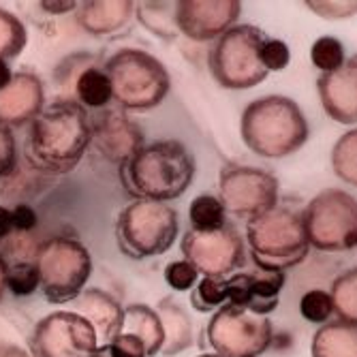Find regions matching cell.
Instances as JSON below:
<instances>
[{
  "instance_id": "obj_43",
  "label": "cell",
  "mask_w": 357,
  "mask_h": 357,
  "mask_svg": "<svg viewBox=\"0 0 357 357\" xmlns=\"http://www.w3.org/2000/svg\"><path fill=\"white\" fill-rule=\"evenodd\" d=\"M90 357H124V355L120 353V349L114 342H105V344L96 347Z\"/></svg>"
},
{
  "instance_id": "obj_33",
  "label": "cell",
  "mask_w": 357,
  "mask_h": 357,
  "mask_svg": "<svg viewBox=\"0 0 357 357\" xmlns=\"http://www.w3.org/2000/svg\"><path fill=\"white\" fill-rule=\"evenodd\" d=\"M300 312L308 323H317V326H326L330 323L334 314V302L330 291L323 289H310L300 300Z\"/></svg>"
},
{
  "instance_id": "obj_7",
  "label": "cell",
  "mask_w": 357,
  "mask_h": 357,
  "mask_svg": "<svg viewBox=\"0 0 357 357\" xmlns=\"http://www.w3.org/2000/svg\"><path fill=\"white\" fill-rule=\"evenodd\" d=\"M118 248L135 261L165 255L180 231L178 212L172 204L133 199L116 218Z\"/></svg>"
},
{
  "instance_id": "obj_24",
  "label": "cell",
  "mask_w": 357,
  "mask_h": 357,
  "mask_svg": "<svg viewBox=\"0 0 357 357\" xmlns=\"http://www.w3.org/2000/svg\"><path fill=\"white\" fill-rule=\"evenodd\" d=\"M284 272L280 270H259L248 274V291H246V304L244 308L268 317L278 308L280 291L284 287Z\"/></svg>"
},
{
  "instance_id": "obj_29",
  "label": "cell",
  "mask_w": 357,
  "mask_h": 357,
  "mask_svg": "<svg viewBox=\"0 0 357 357\" xmlns=\"http://www.w3.org/2000/svg\"><path fill=\"white\" fill-rule=\"evenodd\" d=\"M28 43V30L24 22L0 7V60H13L17 58Z\"/></svg>"
},
{
  "instance_id": "obj_1",
  "label": "cell",
  "mask_w": 357,
  "mask_h": 357,
  "mask_svg": "<svg viewBox=\"0 0 357 357\" xmlns=\"http://www.w3.org/2000/svg\"><path fill=\"white\" fill-rule=\"evenodd\" d=\"M90 112L71 99H56L28 124L24 156L50 176L71 174L90 150Z\"/></svg>"
},
{
  "instance_id": "obj_36",
  "label": "cell",
  "mask_w": 357,
  "mask_h": 357,
  "mask_svg": "<svg viewBox=\"0 0 357 357\" xmlns=\"http://www.w3.org/2000/svg\"><path fill=\"white\" fill-rule=\"evenodd\" d=\"M165 282L174 291H188L199 282V272L195 270L186 259H178V261L167 264L165 268Z\"/></svg>"
},
{
  "instance_id": "obj_23",
  "label": "cell",
  "mask_w": 357,
  "mask_h": 357,
  "mask_svg": "<svg viewBox=\"0 0 357 357\" xmlns=\"http://www.w3.org/2000/svg\"><path fill=\"white\" fill-rule=\"evenodd\" d=\"M312 357H357V326L330 321L312 336Z\"/></svg>"
},
{
  "instance_id": "obj_19",
  "label": "cell",
  "mask_w": 357,
  "mask_h": 357,
  "mask_svg": "<svg viewBox=\"0 0 357 357\" xmlns=\"http://www.w3.org/2000/svg\"><path fill=\"white\" fill-rule=\"evenodd\" d=\"M77 26L90 37H109L124 30L135 17L133 0H88L77 3Z\"/></svg>"
},
{
  "instance_id": "obj_6",
  "label": "cell",
  "mask_w": 357,
  "mask_h": 357,
  "mask_svg": "<svg viewBox=\"0 0 357 357\" xmlns=\"http://www.w3.org/2000/svg\"><path fill=\"white\" fill-rule=\"evenodd\" d=\"M32 261L39 272V291L50 304H73L92 276V255L84 242L69 236L43 240Z\"/></svg>"
},
{
  "instance_id": "obj_16",
  "label": "cell",
  "mask_w": 357,
  "mask_h": 357,
  "mask_svg": "<svg viewBox=\"0 0 357 357\" xmlns=\"http://www.w3.org/2000/svg\"><path fill=\"white\" fill-rule=\"evenodd\" d=\"M45 84L35 71L13 73L11 84L0 90V122L13 131L28 126L45 107Z\"/></svg>"
},
{
  "instance_id": "obj_42",
  "label": "cell",
  "mask_w": 357,
  "mask_h": 357,
  "mask_svg": "<svg viewBox=\"0 0 357 357\" xmlns=\"http://www.w3.org/2000/svg\"><path fill=\"white\" fill-rule=\"evenodd\" d=\"M0 357H32V355L13 342H3L0 344Z\"/></svg>"
},
{
  "instance_id": "obj_44",
  "label": "cell",
  "mask_w": 357,
  "mask_h": 357,
  "mask_svg": "<svg viewBox=\"0 0 357 357\" xmlns=\"http://www.w3.org/2000/svg\"><path fill=\"white\" fill-rule=\"evenodd\" d=\"M7 272H9V261L5 259V255L0 252V302H3L7 294Z\"/></svg>"
},
{
  "instance_id": "obj_14",
  "label": "cell",
  "mask_w": 357,
  "mask_h": 357,
  "mask_svg": "<svg viewBox=\"0 0 357 357\" xmlns=\"http://www.w3.org/2000/svg\"><path fill=\"white\" fill-rule=\"evenodd\" d=\"M90 148L118 169L146 146L142 126L120 107L90 112Z\"/></svg>"
},
{
  "instance_id": "obj_11",
  "label": "cell",
  "mask_w": 357,
  "mask_h": 357,
  "mask_svg": "<svg viewBox=\"0 0 357 357\" xmlns=\"http://www.w3.org/2000/svg\"><path fill=\"white\" fill-rule=\"evenodd\" d=\"M218 199L227 214L255 218L278 204V178L261 167L227 163L218 174Z\"/></svg>"
},
{
  "instance_id": "obj_41",
  "label": "cell",
  "mask_w": 357,
  "mask_h": 357,
  "mask_svg": "<svg viewBox=\"0 0 357 357\" xmlns=\"http://www.w3.org/2000/svg\"><path fill=\"white\" fill-rule=\"evenodd\" d=\"M13 214L11 208L0 206V240H9L13 236Z\"/></svg>"
},
{
  "instance_id": "obj_12",
  "label": "cell",
  "mask_w": 357,
  "mask_h": 357,
  "mask_svg": "<svg viewBox=\"0 0 357 357\" xmlns=\"http://www.w3.org/2000/svg\"><path fill=\"white\" fill-rule=\"evenodd\" d=\"M182 259L202 276L227 278L236 274L246 261V244L238 227L227 222L214 231L188 229L180 242Z\"/></svg>"
},
{
  "instance_id": "obj_40",
  "label": "cell",
  "mask_w": 357,
  "mask_h": 357,
  "mask_svg": "<svg viewBox=\"0 0 357 357\" xmlns=\"http://www.w3.org/2000/svg\"><path fill=\"white\" fill-rule=\"evenodd\" d=\"M39 7L50 13V15H69V13H75L77 9V3H73V0H64V3H39Z\"/></svg>"
},
{
  "instance_id": "obj_10",
  "label": "cell",
  "mask_w": 357,
  "mask_h": 357,
  "mask_svg": "<svg viewBox=\"0 0 357 357\" xmlns=\"http://www.w3.org/2000/svg\"><path fill=\"white\" fill-rule=\"evenodd\" d=\"M204 338L220 357H259L274 340V326L268 317L225 304L212 314Z\"/></svg>"
},
{
  "instance_id": "obj_34",
  "label": "cell",
  "mask_w": 357,
  "mask_h": 357,
  "mask_svg": "<svg viewBox=\"0 0 357 357\" xmlns=\"http://www.w3.org/2000/svg\"><path fill=\"white\" fill-rule=\"evenodd\" d=\"M20 165L17 139L13 128L5 122H0V180H7L15 176Z\"/></svg>"
},
{
  "instance_id": "obj_25",
  "label": "cell",
  "mask_w": 357,
  "mask_h": 357,
  "mask_svg": "<svg viewBox=\"0 0 357 357\" xmlns=\"http://www.w3.org/2000/svg\"><path fill=\"white\" fill-rule=\"evenodd\" d=\"M135 15L152 35L174 41L180 32L176 28V3H135Z\"/></svg>"
},
{
  "instance_id": "obj_30",
  "label": "cell",
  "mask_w": 357,
  "mask_h": 357,
  "mask_svg": "<svg viewBox=\"0 0 357 357\" xmlns=\"http://www.w3.org/2000/svg\"><path fill=\"white\" fill-rule=\"evenodd\" d=\"M227 304V278L204 276L192 287L190 306L197 312H216Z\"/></svg>"
},
{
  "instance_id": "obj_27",
  "label": "cell",
  "mask_w": 357,
  "mask_h": 357,
  "mask_svg": "<svg viewBox=\"0 0 357 357\" xmlns=\"http://www.w3.org/2000/svg\"><path fill=\"white\" fill-rule=\"evenodd\" d=\"M188 220L190 229L195 231H214L229 222L227 220V210L216 195H199V197H195L188 206Z\"/></svg>"
},
{
  "instance_id": "obj_8",
  "label": "cell",
  "mask_w": 357,
  "mask_h": 357,
  "mask_svg": "<svg viewBox=\"0 0 357 357\" xmlns=\"http://www.w3.org/2000/svg\"><path fill=\"white\" fill-rule=\"evenodd\" d=\"M270 37L252 24H238L218 37L208 52V67L220 88L248 90L268 77L261 47Z\"/></svg>"
},
{
  "instance_id": "obj_22",
  "label": "cell",
  "mask_w": 357,
  "mask_h": 357,
  "mask_svg": "<svg viewBox=\"0 0 357 357\" xmlns=\"http://www.w3.org/2000/svg\"><path fill=\"white\" fill-rule=\"evenodd\" d=\"M124 332L137 336L148 351V357H156L165 344V330L156 308L148 304H128L124 306Z\"/></svg>"
},
{
  "instance_id": "obj_31",
  "label": "cell",
  "mask_w": 357,
  "mask_h": 357,
  "mask_svg": "<svg viewBox=\"0 0 357 357\" xmlns=\"http://www.w3.org/2000/svg\"><path fill=\"white\" fill-rule=\"evenodd\" d=\"M7 291H11L15 298H28L35 294V291H39V272L32 259L9 264Z\"/></svg>"
},
{
  "instance_id": "obj_13",
  "label": "cell",
  "mask_w": 357,
  "mask_h": 357,
  "mask_svg": "<svg viewBox=\"0 0 357 357\" xmlns=\"http://www.w3.org/2000/svg\"><path fill=\"white\" fill-rule=\"evenodd\" d=\"M99 338L90 323L73 310H54L45 314L28 340L32 357H90Z\"/></svg>"
},
{
  "instance_id": "obj_9",
  "label": "cell",
  "mask_w": 357,
  "mask_h": 357,
  "mask_svg": "<svg viewBox=\"0 0 357 357\" xmlns=\"http://www.w3.org/2000/svg\"><path fill=\"white\" fill-rule=\"evenodd\" d=\"M304 227L317 250H353L357 246V199L342 188L321 190L304 208Z\"/></svg>"
},
{
  "instance_id": "obj_26",
  "label": "cell",
  "mask_w": 357,
  "mask_h": 357,
  "mask_svg": "<svg viewBox=\"0 0 357 357\" xmlns=\"http://www.w3.org/2000/svg\"><path fill=\"white\" fill-rule=\"evenodd\" d=\"M332 302H334V314L338 321L357 326V266L342 272L332 282Z\"/></svg>"
},
{
  "instance_id": "obj_38",
  "label": "cell",
  "mask_w": 357,
  "mask_h": 357,
  "mask_svg": "<svg viewBox=\"0 0 357 357\" xmlns=\"http://www.w3.org/2000/svg\"><path fill=\"white\" fill-rule=\"evenodd\" d=\"M11 214H13V231L22 236L30 234L39 222V214L30 204H15L11 208Z\"/></svg>"
},
{
  "instance_id": "obj_17",
  "label": "cell",
  "mask_w": 357,
  "mask_h": 357,
  "mask_svg": "<svg viewBox=\"0 0 357 357\" xmlns=\"http://www.w3.org/2000/svg\"><path fill=\"white\" fill-rule=\"evenodd\" d=\"M317 92L326 114L340 124H357V54L349 56L342 67L321 73Z\"/></svg>"
},
{
  "instance_id": "obj_35",
  "label": "cell",
  "mask_w": 357,
  "mask_h": 357,
  "mask_svg": "<svg viewBox=\"0 0 357 357\" xmlns=\"http://www.w3.org/2000/svg\"><path fill=\"white\" fill-rule=\"evenodd\" d=\"M304 7L326 20H349L357 15V0H310Z\"/></svg>"
},
{
  "instance_id": "obj_2",
  "label": "cell",
  "mask_w": 357,
  "mask_h": 357,
  "mask_svg": "<svg viewBox=\"0 0 357 357\" xmlns=\"http://www.w3.org/2000/svg\"><path fill=\"white\" fill-rule=\"evenodd\" d=\"M195 172V156L182 142L158 139L126 160L120 167V180L133 199L169 204L188 190Z\"/></svg>"
},
{
  "instance_id": "obj_37",
  "label": "cell",
  "mask_w": 357,
  "mask_h": 357,
  "mask_svg": "<svg viewBox=\"0 0 357 357\" xmlns=\"http://www.w3.org/2000/svg\"><path fill=\"white\" fill-rule=\"evenodd\" d=\"M261 62L264 67L270 71H282L289 67L291 62V50L284 41L280 39H268L261 47Z\"/></svg>"
},
{
  "instance_id": "obj_3",
  "label": "cell",
  "mask_w": 357,
  "mask_h": 357,
  "mask_svg": "<svg viewBox=\"0 0 357 357\" xmlns=\"http://www.w3.org/2000/svg\"><path fill=\"white\" fill-rule=\"evenodd\" d=\"M240 135L250 152L264 158L296 154L310 137L302 107L282 94H268L250 101L240 118Z\"/></svg>"
},
{
  "instance_id": "obj_28",
  "label": "cell",
  "mask_w": 357,
  "mask_h": 357,
  "mask_svg": "<svg viewBox=\"0 0 357 357\" xmlns=\"http://www.w3.org/2000/svg\"><path fill=\"white\" fill-rule=\"evenodd\" d=\"M332 169L338 180L357 188V128H351L334 144Z\"/></svg>"
},
{
  "instance_id": "obj_39",
  "label": "cell",
  "mask_w": 357,
  "mask_h": 357,
  "mask_svg": "<svg viewBox=\"0 0 357 357\" xmlns=\"http://www.w3.org/2000/svg\"><path fill=\"white\" fill-rule=\"evenodd\" d=\"M112 342L120 349V353H122L124 357H148L146 344H144L137 336H133V334L122 332V334L116 336Z\"/></svg>"
},
{
  "instance_id": "obj_45",
  "label": "cell",
  "mask_w": 357,
  "mask_h": 357,
  "mask_svg": "<svg viewBox=\"0 0 357 357\" xmlns=\"http://www.w3.org/2000/svg\"><path fill=\"white\" fill-rule=\"evenodd\" d=\"M13 79V69L7 60H0V90H5Z\"/></svg>"
},
{
  "instance_id": "obj_46",
  "label": "cell",
  "mask_w": 357,
  "mask_h": 357,
  "mask_svg": "<svg viewBox=\"0 0 357 357\" xmlns=\"http://www.w3.org/2000/svg\"><path fill=\"white\" fill-rule=\"evenodd\" d=\"M197 357H220V355H216V353H202V355H197Z\"/></svg>"
},
{
  "instance_id": "obj_20",
  "label": "cell",
  "mask_w": 357,
  "mask_h": 357,
  "mask_svg": "<svg viewBox=\"0 0 357 357\" xmlns=\"http://www.w3.org/2000/svg\"><path fill=\"white\" fill-rule=\"evenodd\" d=\"M64 99L79 103L88 112H101L109 107V103L114 101V92L103 64H99L94 58L86 62Z\"/></svg>"
},
{
  "instance_id": "obj_18",
  "label": "cell",
  "mask_w": 357,
  "mask_h": 357,
  "mask_svg": "<svg viewBox=\"0 0 357 357\" xmlns=\"http://www.w3.org/2000/svg\"><path fill=\"white\" fill-rule=\"evenodd\" d=\"M73 312L82 314L96 332L99 344L112 342L124 332V306L105 289L90 287L73 302Z\"/></svg>"
},
{
  "instance_id": "obj_4",
  "label": "cell",
  "mask_w": 357,
  "mask_h": 357,
  "mask_svg": "<svg viewBox=\"0 0 357 357\" xmlns=\"http://www.w3.org/2000/svg\"><path fill=\"white\" fill-rule=\"evenodd\" d=\"M246 242L259 270H289L300 266L310 252L304 227V210L278 202L268 212L248 218Z\"/></svg>"
},
{
  "instance_id": "obj_32",
  "label": "cell",
  "mask_w": 357,
  "mask_h": 357,
  "mask_svg": "<svg viewBox=\"0 0 357 357\" xmlns=\"http://www.w3.org/2000/svg\"><path fill=\"white\" fill-rule=\"evenodd\" d=\"M310 60L321 73H332L347 60L344 45L336 37H319L310 47Z\"/></svg>"
},
{
  "instance_id": "obj_5",
  "label": "cell",
  "mask_w": 357,
  "mask_h": 357,
  "mask_svg": "<svg viewBox=\"0 0 357 357\" xmlns=\"http://www.w3.org/2000/svg\"><path fill=\"white\" fill-rule=\"evenodd\" d=\"M112 82L114 103L126 114H142L158 107L172 90V75L154 54L137 47H122L103 64Z\"/></svg>"
},
{
  "instance_id": "obj_21",
  "label": "cell",
  "mask_w": 357,
  "mask_h": 357,
  "mask_svg": "<svg viewBox=\"0 0 357 357\" xmlns=\"http://www.w3.org/2000/svg\"><path fill=\"white\" fill-rule=\"evenodd\" d=\"M156 312L165 330V344L160 355L176 357L192 344V321L186 308L174 298H160L156 304Z\"/></svg>"
},
{
  "instance_id": "obj_15",
  "label": "cell",
  "mask_w": 357,
  "mask_h": 357,
  "mask_svg": "<svg viewBox=\"0 0 357 357\" xmlns=\"http://www.w3.org/2000/svg\"><path fill=\"white\" fill-rule=\"evenodd\" d=\"M240 0H180L176 3V28L190 41L208 43L238 26Z\"/></svg>"
}]
</instances>
